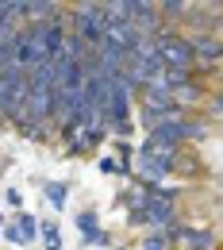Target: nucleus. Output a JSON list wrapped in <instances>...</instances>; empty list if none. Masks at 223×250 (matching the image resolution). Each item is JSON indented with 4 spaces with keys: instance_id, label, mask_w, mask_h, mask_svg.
<instances>
[{
    "instance_id": "obj_17",
    "label": "nucleus",
    "mask_w": 223,
    "mask_h": 250,
    "mask_svg": "<svg viewBox=\"0 0 223 250\" xmlns=\"http://www.w3.org/2000/svg\"><path fill=\"white\" fill-rule=\"evenodd\" d=\"M42 250H62V243H46V247H42Z\"/></svg>"
},
{
    "instance_id": "obj_19",
    "label": "nucleus",
    "mask_w": 223,
    "mask_h": 250,
    "mask_svg": "<svg viewBox=\"0 0 223 250\" xmlns=\"http://www.w3.org/2000/svg\"><path fill=\"white\" fill-rule=\"evenodd\" d=\"M0 235H4V231H0Z\"/></svg>"
},
{
    "instance_id": "obj_1",
    "label": "nucleus",
    "mask_w": 223,
    "mask_h": 250,
    "mask_svg": "<svg viewBox=\"0 0 223 250\" xmlns=\"http://www.w3.org/2000/svg\"><path fill=\"white\" fill-rule=\"evenodd\" d=\"M27 93H31V73L20 65H8L0 73V120H20L27 108Z\"/></svg>"
},
{
    "instance_id": "obj_11",
    "label": "nucleus",
    "mask_w": 223,
    "mask_h": 250,
    "mask_svg": "<svg viewBox=\"0 0 223 250\" xmlns=\"http://www.w3.org/2000/svg\"><path fill=\"white\" fill-rule=\"evenodd\" d=\"M39 185H42V192H46V200L62 212L65 200H69V185H65V181H39Z\"/></svg>"
},
{
    "instance_id": "obj_6",
    "label": "nucleus",
    "mask_w": 223,
    "mask_h": 250,
    "mask_svg": "<svg viewBox=\"0 0 223 250\" xmlns=\"http://www.w3.org/2000/svg\"><path fill=\"white\" fill-rule=\"evenodd\" d=\"M165 235H169V243H181L185 250H212V243H216V235H212L208 227H185L181 219H177Z\"/></svg>"
},
{
    "instance_id": "obj_7",
    "label": "nucleus",
    "mask_w": 223,
    "mask_h": 250,
    "mask_svg": "<svg viewBox=\"0 0 223 250\" xmlns=\"http://www.w3.org/2000/svg\"><path fill=\"white\" fill-rule=\"evenodd\" d=\"M4 235H8V243H20V247H31L35 239H39V219L27 216V212H16V219L4 227Z\"/></svg>"
},
{
    "instance_id": "obj_2",
    "label": "nucleus",
    "mask_w": 223,
    "mask_h": 250,
    "mask_svg": "<svg viewBox=\"0 0 223 250\" xmlns=\"http://www.w3.org/2000/svg\"><path fill=\"white\" fill-rule=\"evenodd\" d=\"M104 27H108V8H104V4H77V12H73V31L81 35L93 50L104 42Z\"/></svg>"
},
{
    "instance_id": "obj_3",
    "label": "nucleus",
    "mask_w": 223,
    "mask_h": 250,
    "mask_svg": "<svg viewBox=\"0 0 223 250\" xmlns=\"http://www.w3.org/2000/svg\"><path fill=\"white\" fill-rule=\"evenodd\" d=\"M154 42H158V54H162V65H165V69H189L192 65V42L185 39V35L158 31Z\"/></svg>"
},
{
    "instance_id": "obj_9",
    "label": "nucleus",
    "mask_w": 223,
    "mask_h": 250,
    "mask_svg": "<svg viewBox=\"0 0 223 250\" xmlns=\"http://www.w3.org/2000/svg\"><path fill=\"white\" fill-rule=\"evenodd\" d=\"M77 231H81V239H85V250L89 247H108V243H112L108 231H100L96 212H77Z\"/></svg>"
},
{
    "instance_id": "obj_5",
    "label": "nucleus",
    "mask_w": 223,
    "mask_h": 250,
    "mask_svg": "<svg viewBox=\"0 0 223 250\" xmlns=\"http://www.w3.org/2000/svg\"><path fill=\"white\" fill-rule=\"evenodd\" d=\"M173 162H177V154H165V150H154V146H139V169H142V177L146 181H162L169 169H173Z\"/></svg>"
},
{
    "instance_id": "obj_18",
    "label": "nucleus",
    "mask_w": 223,
    "mask_h": 250,
    "mask_svg": "<svg viewBox=\"0 0 223 250\" xmlns=\"http://www.w3.org/2000/svg\"><path fill=\"white\" fill-rule=\"evenodd\" d=\"M0 227H4V216H0Z\"/></svg>"
},
{
    "instance_id": "obj_13",
    "label": "nucleus",
    "mask_w": 223,
    "mask_h": 250,
    "mask_svg": "<svg viewBox=\"0 0 223 250\" xmlns=\"http://www.w3.org/2000/svg\"><path fill=\"white\" fill-rule=\"evenodd\" d=\"M39 235H42L46 243H62V227H58V219H39Z\"/></svg>"
},
{
    "instance_id": "obj_12",
    "label": "nucleus",
    "mask_w": 223,
    "mask_h": 250,
    "mask_svg": "<svg viewBox=\"0 0 223 250\" xmlns=\"http://www.w3.org/2000/svg\"><path fill=\"white\" fill-rule=\"evenodd\" d=\"M162 16H169V20H181V16H192V4H185V0H165V4H158Z\"/></svg>"
},
{
    "instance_id": "obj_4",
    "label": "nucleus",
    "mask_w": 223,
    "mask_h": 250,
    "mask_svg": "<svg viewBox=\"0 0 223 250\" xmlns=\"http://www.w3.org/2000/svg\"><path fill=\"white\" fill-rule=\"evenodd\" d=\"M146 223L154 231H169L177 223V208H173V192H150L146 196Z\"/></svg>"
},
{
    "instance_id": "obj_8",
    "label": "nucleus",
    "mask_w": 223,
    "mask_h": 250,
    "mask_svg": "<svg viewBox=\"0 0 223 250\" xmlns=\"http://www.w3.org/2000/svg\"><path fill=\"white\" fill-rule=\"evenodd\" d=\"M189 42H192V58H200V62L212 65L223 58V39L216 31H200V35H192Z\"/></svg>"
},
{
    "instance_id": "obj_10",
    "label": "nucleus",
    "mask_w": 223,
    "mask_h": 250,
    "mask_svg": "<svg viewBox=\"0 0 223 250\" xmlns=\"http://www.w3.org/2000/svg\"><path fill=\"white\" fill-rule=\"evenodd\" d=\"M54 12H58V4H54V0H23V4H20V20H27V23L58 20Z\"/></svg>"
},
{
    "instance_id": "obj_16",
    "label": "nucleus",
    "mask_w": 223,
    "mask_h": 250,
    "mask_svg": "<svg viewBox=\"0 0 223 250\" xmlns=\"http://www.w3.org/2000/svg\"><path fill=\"white\" fill-rule=\"evenodd\" d=\"M212 112H216V116H223V93L212 96Z\"/></svg>"
},
{
    "instance_id": "obj_14",
    "label": "nucleus",
    "mask_w": 223,
    "mask_h": 250,
    "mask_svg": "<svg viewBox=\"0 0 223 250\" xmlns=\"http://www.w3.org/2000/svg\"><path fill=\"white\" fill-rule=\"evenodd\" d=\"M173 243H169V235L165 231H150L146 239H142V250H169Z\"/></svg>"
},
{
    "instance_id": "obj_15",
    "label": "nucleus",
    "mask_w": 223,
    "mask_h": 250,
    "mask_svg": "<svg viewBox=\"0 0 223 250\" xmlns=\"http://www.w3.org/2000/svg\"><path fill=\"white\" fill-rule=\"evenodd\" d=\"M4 196H8V204H12V208H20V204H23V192H20L16 185H8V192H4Z\"/></svg>"
}]
</instances>
